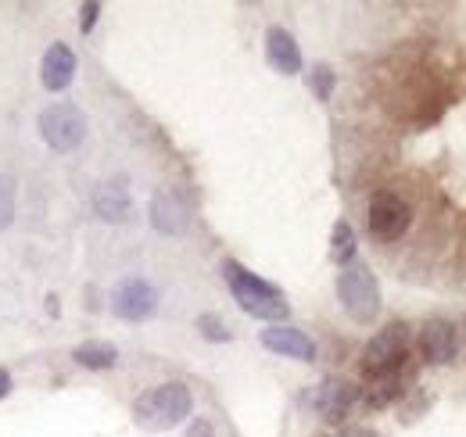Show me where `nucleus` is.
Returning <instances> with one entry per match:
<instances>
[{
	"mask_svg": "<svg viewBox=\"0 0 466 437\" xmlns=\"http://www.w3.org/2000/svg\"><path fill=\"white\" fill-rule=\"evenodd\" d=\"M416 344H420L423 362L445 366V362H452V355H456V327H452L449 320H427V323L420 327Z\"/></svg>",
	"mask_w": 466,
	"mask_h": 437,
	"instance_id": "9",
	"label": "nucleus"
},
{
	"mask_svg": "<svg viewBox=\"0 0 466 437\" xmlns=\"http://www.w3.org/2000/svg\"><path fill=\"white\" fill-rule=\"evenodd\" d=\"M158 298H155V287L147 279H122L112 294V312L126 323H140L155 312Z\"/></svg>",
	"mask_w": 466,
	"mask_h": 437,
	"instance_id": "7",
	"label": "nucleus"
},
{
	"mask_svg": "<svg viewBox=\"0 0 466 437\" xmlns=\"http://www.w3.org/2000/svg\"><path fill=\"white\" fill-rule=\"evenodd\" d=\"M15 218V179L0 172V229H7Z\"/></svg>",
	"mask_w": 466,
	"mask_h": 437,
	"instance_id": "18",
	"label": "nucleus"
},
{
	"mask_svg": "<svg viewBox=\"0 0 466 437\" xmlns=\"http://www.w3.org/2000/svg\"><path fill=\"white\" fill-rule=\"evenodd\" d=\"M258 340L277 351V355H288V359H298V362H312L316 359V344L309 333H301L298 327H288V323H273L258 333Z\"/></svg>",
	"mask_w": 466,
	"mask_h": 437,
	"instance_id": "10",
	"label": "nucleus"
},
{
	"mask_svg": "<svg viewBox=\"0 0 466 437\" xmlns=\"http://www.w3.org/2000/svg\"><path fill=\"white\" fill-rule=\"evenodd\" d=\"M366 222H370V233L377 240H399L409 229V222H412V212H409V205L395 190H377L370 198Z\"/></svg>",
	"mask_w": 466,
	"mask_h": 437,
	"instance_id": "6",
	"label": "nucleus"
},
{
	"mask_svg": "<svg viewBox=\"0 0 466 437\" xmlns=\"http://www.w3.org/2000/svg\"><path fill=\"white\" fill-rule=\"evenodd\" d=\"M409 351V327L406 323H391L384 327L362 351V373L366 377H377V373H391V370H402Z\"/></svg>",
	"mask_w": 466,
	"mask_h": 437,
	"instance_id": "5",
	"label": "nucleus"
},
{
	"mask_svg": "<svg viewBox=\"0 0 466 437\" xmlns=\"http://www.w3.org/2000/svg\"><path fill=\"white\" fill-rule=\"evenodd\" d=\"M198 327H201V333H205L208 340H230V330H227V323H223L219 316H201Z\"/></svg>",
	"mask_w": 466,
	"mask_h": 437,
	"instance_id": "20",
	"label": "nucleus"
},
{
	"mask_svg": "<svg viewBox=\"0 0 466 437\" xmlns=\"http://www.w3.org/2000/svg\"><path fill=\"white\" fill-rule=\"evenodd\" d=\"M97 15H101V4H94V0H90V4H83L79 29H83V33H90V29H94V22H97Z\"/></svg>",
	"mask_w": 466,
	"mask_h": 437,
	"instance_id": "21",
	"label": "nucleus"
},
{
	"mask_svg": "<svg viewBox=\"0 0 466 437\" xmlns=\"http://www.w3.org/2000/svg\"><path fill=\"white\" fill-rule=\"evenodd\" d=\"M187 437H216V431H212V423H208V420H194V423H190V431H187Z\"/></svg>",
	"mask_w": 466,
	"mask_h": 437,
	"instance_id": "22",
	"label": "nucleus"
},
{
	"mask_svg": "<svg viewBox=\"0 0 466 437\" xmlns=\"http://www.w3.org/2000/svg\"><path fill=\"white\" fill-rule=\"evenodd\" d=\"M266 57H269V65H273L280 76H298V72H301V51H298L291 33L280 29V25H273V29L266 33Z\"/></svg>",
	"mask_w": 466,
	"mask_h": 437,
	"instance_id": "12",
	"label": "nucleus"
},
{
	"mask_svg": "<svg viewBox=\"0 0 466 437\" xmlns=\"http://www.w3.org/2000/svg\"><path fill=\"white\" fill-rule=\"evenodd\" d=\"M402 391H406V373H402V370L377 373V377H366L362 401H366L370 409H384V405H391L395 398H402Z\"/></svg>",
	"mask_w": 466,
	"mask_h": 437,
	"instance_id": "13",
	"label": "nucleus"
},
{
	"mask_svg": "<svg viewBox=\"0 0 466 437\" xmlns=\"http://www.w3.org/2000/svg\"><path fill=\"white\" fill-rule=\"evenodd\" d=\"M338 298L355 323H373L380 316V283L362 262H351L338 276Z\"/></svg>",
	"mask_w": 466,
	"mask_h": 437,
	"instance_id": "3",
	"label": "nucleus"
},
{
	"mask_svg": "<svg viewBox=\"0 0 466 437\" xmlns=\"http://www.w3.org/2000/svg\"><path fill=\"white\" fill-rule=\"evenodd\" d=\"M330 259L338 266H351V259H355V229L349 222H338L334 233H330Z\"/></svg>",
	"mask_w": 466,
	"mask_h": 437,
	"instance_id": "17",
	"label": "nucleus"
},
{
	"mask_svg": "<svg viewBox=\"0 0 466 437\" xmlns=\"http://www.w3.org/2000/svg\"><path fill=\"white\" fill-rule=\"evenodd\" d=\"M151 222L162 233H179L187 226V205L179 201V194H173V190L155 194V201H151Z\"/></svg>",
	"mask_w": 466,
	"mask_h": 437,
	"instance_id": "14",
	"label": "nucleus"
},
{
	"mask_svg": "<svg viewBox=\"0 0 466 437\" xmlns=\"http://www.w3.org/2000/svg\"><path fill=\"white\" fill-rule=\"evenodd\" d=\"M312 90H316L319 101L330 97V90H334V72H330L327 65H316V68H312Z\"/></svg>",
	"mask_w": 466,
	"mask_h": 437,
	"instance_id": "19",
	"label": "nucleus"
},
{
	"mask_svg": "<svg viewBox=\"0 0 466 437\" xmlns=\"http://www.w3.org/2000/svg\"><path fill=\"white\" fill-rule=\"evenodd\" d=\"M94 208H97V216L108 218V222H122V218L129 216V194H126V187L122 183H105V187H97V194H94Z\"/></svg>",
	"mask_w": 466,
	"mask_h": 437,
	"instance_id": "15",
	"label": "nucleus"
},
{
	"mask_svg": "<svg viewBox=\"0 0 466 437\" xmlns=\"http://www.w3.org/2000/svg\"><path fill=\"white\" fill-rule=\"evenodd\" d=\"M7 391H11V373L0 370V398H7Z\"/></svg>",
	"mask_w": 466,
	"mask_h": 437,
	"instance_id": "23",
	"label": "nucleus"
},
{
	"mask_svg": "<svg viewBox=\"0 0 466 437\" xmlns=\"http://www.w3.org/2000/svg\"><path fill=\"white\" fill-rule=\"evenodd\" d=\"M72 79H76V55H72V47L68 44H51L44 61H40V83H44V90L61 94V90H68Z\"/></svg>",
	"mask_w": 466,
	"mask_h": 437,
	"instance_id": "11",
	"label": "nucleus"
},
{
	"mask_svg": "<svg viewBox=\"0 0 466 437\" xmlns=\"http://www.w3.org/2000/svg\"><path fill=\"white\" fill-rule=\"evenodd\" d=\"M223 276H227V283H230V294L237 298V305H240L248 316L266 320V323L288 320L291 305L284 301L280 287H273L269 279H262V276H255L251 269H244L240 262H223Z\"/></svg>",
	"mask_w": 466,
	"mask_h": 437,
	"instance_id": "1",
	"label": "nucleus"
},
{
	"mask_svg": "<svg viewBox=\"0 0 466 437\" xmlns=\"http://www.w3.org/2000/svg\"><path fill=\"white\" fill-rule=\"evenodd\" d=\"M355 398H359L355 383L341 381V377H327V381L316 387V398H312V405H316V412H319L327 423H341V420H345V416L351 412Z\"/></svg>",
	"mask_w": 466,
	"mask_h": 437,
	"instance_id": "8",
	"label": "nucleus"
},
{
	"mask_svg": "<svg viewBox=\"0 0 466 437\" xmlns=\"http://www.w3.org/2000/svg\"><path fill=\"white\" fill-rule=\"evenodd\" d=\"M40 137L55 147V151H76L83 140H86V115L68 105V101H58L51 108L40 111Z\"/></svg>",
	"mask_w": 466,
	"mask_h": 437,
	"instance_id": "4",
	"label": "nucleus"
},
{
	"mask_svg": "<svg viewBox=\"0 0 466 437\" xmlns=\"http://www.w3.org/2000/svg\"><path fill=\"white\" fill-rule=\"evenodd\" d=\"M72 359L83 370H112L118 362V351L116 344H108V340H83V344L72 348Z\"/></svg>",
	"mask_w": 466,
	"mask_h": 437,
	"instance_id": "16",
	"label": "nucleus"
},
{
	"mask_svg": "<svg viewBox=\"0 0 466 437\" xmlns=\"http://www.w3.org/2000/svg\"><path fill=\"white\" fill-rule=\"evenodd\" d=\"M190 409H194V398L183 383H158L133 401V420H137V427L162 434V431L179 427L190 416Z\"/></svg>",
	"mask_w": 466,
	"mask_h": 437,
	"instance_id": "2",
	"label": "nucleus"
}]
</instances>
